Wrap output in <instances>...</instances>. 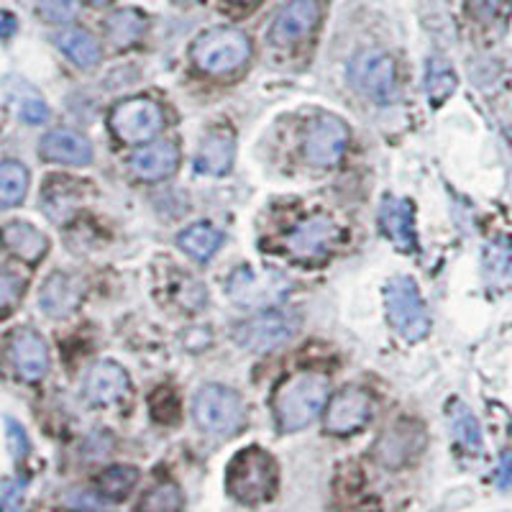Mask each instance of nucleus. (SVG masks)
<instances>
[{
	"mask_svg": "<svg viewBox=\"0 0 512 512\" xmlns=\"http://www.w3.org/2000/svg\"><path fill=\"white\" fill-rule=\"evenodd\" d=\"M420 448H423V431L418 425L402 420V423L392 425L390 431L384 433L377 446V456L382 464L402 466L408 464L413 456H418Z\"/></svg>",
	"mask_w": 512,
	"mask_h": 512,
	"instance_id": "nucleus-19",
	"label": "nucleus"
},
{
	"mask_svg": "<svg viewBox=\"0 0 512 512\" xmlns=\"http://www.w3.org/2000/svg\"><path fill=\"white\" fill-rule=\"evenodd\" d=\"M146 18L136 8H126V11H116L108 21H105V34L116 47H131L144 36Z\"/></svg>",
	"mask_w": 512,
	"mask_h": 512,
	"instance_id": "nucleus-25",
	"label": "nucleus"
},
{
	"mask_svg": "<svg viewBox=\"0 0 512 512\" xmlns=\"http://www.w3.org/2000/svg\"><path fill=\"white\" fill-rule=\"evenodd\" d=\"M0 244L6 246L13 256L18 259H24V262H39L41 256L47 254L49 241L47 236L34 228L31 223L24 221H13L6 223V226L0 228Z\"/></svg>",
	"mask_w": 512,
	"mask_h": 512,
	"instance_id": "nucleus-21",
	"label": "nucleus"
},
{
	"mask_svg": "<svg viewBox=\"0 0 512 512\" xmlns=\"http://www.w3.org/2000/svg\"><path fill=\"white\" fill-rule=\"evenodd\" d=\"M13 367H16L18 377L26 382H39L44 374L49 372V349L44 344V338L31 328H18L11 336V346H8Z\"/></svg>",
	"mask_w": 512,
	"mask_h": 512,
	"instance_id": "nucleus-13",
	"label": "nucleus"
},
{
	"mask_svg": "<svg viewBox=\"0 0 512 512\" xmlns=\"http://www.w3.org/2000/svg\"><path fill=\"white\" fill-rule=\"evenodd\" d=\"M456 90V75L443 59H431L428 64V95H431L433 105L443 103L454 95Z\"/></svg>",
	"mask_w": 512,
	"mask_h": 512,
	"instance_id": "nucleus-31",
	"label": "nucleus"
},
{
	"mask_svg": "<svg viewBox=\"0 0 512 512\" xmlns=\"http://www.w3.org/2000/svg\"><path fill=\"white\" fill-rule=\"evenodd\" d=\"M180 3H187V0H180Z\"/></svg>",
	"mask_w": 512,
	"mask_h": 512,
	"instance_id": "nucleus-40",
	"label": "nucleus"
},
{
	"mask_svg": "<svg viewBox=\"0 0 512 512\" xmlns=\"http://www.w3.org/2000/svg\"><path fill=\"white\" fill-rule=\"evenodd\" d=\"M318 18V0H290L274 18L272 29H269V41L277 47H292L318 26Z\"/></svg>",
	"mask_w": 512,
	"mask_h": 512,
	"instance_id": "nucleus-11",
	"label": "nucleus"
},
{
	"mask_svg": "<svg viewBox=\"0 0 512 512\" xmlns=\"http://www.w3.org/2000/svg\"><path fill=\"white\" fill-rule=\"evenodd\" d=\"M336 239H338L336 223L318 216L300 223V226L287 236V249H290L295 256H300V259H320V256H326V251L331 249Z\"/></svg>",
	"mask_w": 512,
	"mask_h": 512,
	"instance_id": "nucleus-15",
	"label": "nucleus"
},
{
	"mask_svg": "<svg viewBox=\"0 0 512 512\" xmlns=\"http://www.w3.org/2000/svg\"><path fill=\"white\" fill-rule=\"evenodd\" d=\"M236 154V141L228 131H213L198 152V169L205 175H226Z\"/></svg>",
	"mask_w": 512,
	"mask_h": 512,
	"instance_id": "nucleus-22",
	"label": "nucleus"
},
{
	"mask_svg": "<svg viewBox=\"0 0 512 512\" xmlns=\"http://www.w3.org/2000/svg\"><path fill=\"white\" fill-rule=\"evenodd\" d=\"M39 11L52 24H70L77 18V0H39Z\"/></svg>",
	"mask_w": 512,
	"mask_h": 512,
	"instance_id": "nucleus-32",
	"label": "nucleus"
},
{
	"mask_svg": "<svg viewBox=\"0 0 512 512\" xmlns=\"http://www.w3.org/2000/svg\"><path fill=\"white\" fill-rule=\"evenodd\" d=\"M297 331V320L292 315L285 313H262L256 318L244 320L239 328H236V344L246 351H254V354H264V351L280 349L282 344H287Z\"/></svg>",
	"mask_w": 512,
	"mask_h": 512,
	"instance_id": "nucleus-8",
	"label": "nucleus"
},
{
	"mask_svg": "<svg viewBox=\"0 0 512 512\" xmlns=\"http://www.w3.org/2000/svg\"><path fill=\"white\" fill-rule=\"evenodd\" d=\"M195 420L205 433L213 436H231L244 423V402H241L239 392H233L231 387L223 384H208L195 397Z\"/></svg>",
	"mask_w": 512,
	"mask_h": 512,
	"instance_id": "nucleus-4",
	"label": "nucleus"
},
{
	"mask_svg": "<svg viewBox=\"0 0 512 512\" xmlns=\"http://www.w3.org/2000/svg\"><path fill=\"white\" fill-rule=\"evenodd\" d=\"M228 292L244 308H264V305L280 303L287 295V282L277 272H251V269H239L231 277Z\"/></svg>",
	"mask_w": 512,
	"mask_h": 512,
	"instance_id": "nucleus-10",
	"label": "nucleus"
},
{
	"mask_svg": "<svg viewBox=\"0 0 512 512\" xmlns=\"http://www.w3.org/2000/svg\"><path fill=\"white\" fill-rule=\"evenodd\" d=\"M108 123L123 144H146L162 131L164 116L152 98H128L113 108Z\"/></svg>",
	"mask_w": 512,
	"mask_h": 512,
	"instance_id": "nucleus-7",
	"label": "nucleus"
},
{
	"mask_svg": "<svg viewBox=\"0 0 512 512\" xmlns=\"http://www.w3.org/2000/svg\"><path fill=\"white\" fill-rule=\"evenodd\" d=\"M177 244L185 254H190L192 259L198 262H208L210 256L216 254L223 244V233L218 228H213L210 223H195V226L185 228V231L177 236Z\"/></svg>",
	"mask_w": 512,
	"mask_h": 512,
	"instance_id": "nucleus-24",
	"label": "nucleus"
},
{
	"mask_svg": "<svg viewBox=\"0 0 512 512\" xmlns=\"http://www.w3.org/2000/svg\"><path fill=\"white\" fill-rule=\"evenodd\" d=\"M277 489V464L264 448H244L228 464V492L244 505H262Z\"/></svg>",
	"mask_w": 512,
	"mask_h": 512,
	"instance_id": "nucleus-2",
	"label": "nucleus"
},
{
	"mask_svg": "<svg viewBox=\"0 0 512 512\" xmlns=\"http://www.w3.org/2000/svg\"><path fill=\"white\" fill-rule=\"evenodd\" d=\"M448 418H451V431L454 438L466 448V451H482V428H479V420L474 418V413L466 408L464 402L454 400L448 405Z\"/></svg>",
	"mask_w": 512,
	"mask_h": 512,
	"instance_id": "nucleus-26",
	"label": "nucleus"
},
{
	"mask_svg": "<svg viewBox=\"0 0 512 512\" xmlns=\"http://www.w3.org/2000/svg\"><path fill=\"white\" fill-rule=\"evenodd\" d=\"M21 292H24V282L18 280L16 274L0 272V310H11Z\"/></svg>",
	"mask_w": 512,
	"mask_h": 512,
	"instance_id": "nucleus-34",
	"label": "nucleus"
},
{
	"mask_svg": "<svg viewBox=\"0 0 512 512\" xmlns=\"http://www.w3.org/2000/svg\"><path fill=\"white\" fill-rule=\"evenodd\" d=\"M379 218H382V228L390 236L392 244L400 246L402 251H413L418 246V236H415V208L410 200L384 198Z\"/></svg>",
	"mask_w": 512,
	"mask_h": 512,
	"instance_id": "nucleus-20",
	"label": "nucleus"
},
{
	"mask_svg": "<svg viewBox=\"0 0 512 512\" xmlns=\"http://www.w3.org/2000/svg\"><path fill=\"white\" fill-rule=\"evenodd\" d=\"M57 47L62 49L77 67L82 70H93L95 64L103 59V49H100L98 39L93 34L82 29H64L57 34Z\"/></svg>",
	"mask_w": 512,
	"mask_h": 512,
	"instance_id": "nucleus-23",
	"label": "nucleus"
},
{
	"mask_svg": "<svg viewBox=\"0 0 512 512\" xmlns=\"http://www.w3.org/2000/svg\"><path fill=\"white\" fill-rule=\"evenodd\" d=\"M29 190V169L21 162H0V210L16 208Z\"/></svg>",
	"mask_w": 512,
	"mask_h": 512,
	"instance_id": "nucleus-28",
	"label": "nucleus"
},
{
	"mask_svg": "<svg viewBox=\"0 0 512 512\" xmlns=\"http://www.w3.org/2000/svg\"><path fill=\"white\" fill-rule=\"evenodd\" d=\"M26 482L24 479H11L0 487V512H18L24 502Z\"/></svg>",
	"mask_w": 512,
	"mask_h": 512,
	"instance_id": "nucleus-33",
	"label": "nucleus"
},
{
	"mask_svg": "<svg viewBox=\"0 0 512 512\" xmlns=\"http://www.w3.org/2000/svg\"><path fill=\"white\" fill-rule=\"evenodd\" d=\"M251 54V44L244 31L231 29V26H218V29L203 31L192 41L190 57L195 67L208 75H228L244 67Z\"/></svg>",
	"mask_w": 512,
	"mask_h": 512,
	"instance_id": "nucleus-3",
	"label": "nucleus"
},
{
	"mask_svg": "<svg viewBox=\"0 0 512 512\" xmlns=\"http://www.w3.org/2000/svg\"><path fill=\"white\" fill-rule=\"evenodd\" d=\"M351 80L356 82L361 93L379 105L395 103L397 93H400L395 62L390 54L379 52V49H364L351 59Z\"/></svg>",
	"mask_w": 512,
	"mask_h": 512,
	"instance_id": "nucleus-6",
	"label": "nucleus"
},
{
	"mask_svg": "<svg viewBox=\"0 0 512 512\" xmlns=\"http://www.w3.org/2000/svg\"><path fill=\"white\" fill-rule=\"evenodd\" d=\"M233 3H254V0H233Z\"/></svg>",
	"mask_w": 512,
	"mask_h": 512,
	"instance_id": "nucleus-39",
	"label": "nucleus"
},
{
	"mask_svg": "<svg viewBox=\"0 0 512 512\" xmlns=\"http://www.w3.org/2000/svg\"><path fill=\"white\" fill-rule=\"evenodd\" d=\"M328 377L318 372H303L285 379L274 392V415L285 433L303 431L313 423L328 402Z\"/></svg>",
	"mask_w": 512,
	"mask_h": 512,
	"instance_id": "nucleus-1",
	"label": "nucleus"
},
{
	"mask_svg": "<svg viewBox=\"0 0 512 512\" xmlns=\"http://www.w3.org/2000/svg\"><path fill=\"white\" fill-rule=\"evenodd\" d=\"M177 167H180V149L172 141H154L131 157L134 175L146 182H159L164 177L175 175Z\"/></svg>",
	"mask_w": 512,
	"mask_h": 512,
	"instance_id": "nucleus-18",
	"label": "nucleus"
},
{
	"mask_svg": "<svg viewBox=\"0 0 512 512\" xmlns=\"http://www.w3.org/2000/svg\"><path fill=\"white\" fill-rule=\"evenodd\" d=\"M85 3H90V6H108L113 0H85Z\"/></svg>",
	"mask_w": 512,
	"mask_h": 512,
	"instance_id": "nucleus-38",
	"label": "nucleus"
},
{
	"mask_svg": "<svg viewBox=\"0 0 512 512\" xmlns=\"http://www.w3.org/2000/svg\"><path fill=\"white\" fill-rule=\"evenodd\" d=\"M128 392V374L116 361H98L85 377V397L93 405H111Z\"/></svg>",
	"mask_w": 512,
	"mask_h": 512,
	"instance_id": "nucleus-17",
	"label": "nucleus"
},
{
	"mask_svg": "<svg viewBox=\"0 0 512 512\" xmlns=\"http://www.w3.org/2000/svg\"><path fill=\"white\" fill-rule=\"evenodd\" d=\"M136 512H182V492L177 484L162 482L141 497Z\"/></svg>",
	"mask_w": 512,
	"mask_h": 512,
	"instance_id": "nucleus-30",
	"label": "nucleus"
},
{
	"mask_svg": "<svg viewBox=\"0 0 512 512\" xmlns=\"http://www.w3.org/2000/svg\"><path fill=\"white\" fill-rule=\"evenodd\" d=\"M497 484L505 489H512V451L502 454L500 466H497Z\"/></svg>",
	"mask_w": 512,
	"mask_h": 512,
	"instance_id": "nucleus-36",
	"label": "nucleus"
},
{
	"mask_svg": "<svg viewBox=\"0 0 512 512\" xmlns=\"http://www.w3.org/2000/svg\"><path fill=\"white\" fill-rule=\"evenodd\" d=\"M39 152L49 162L70 164V167H85V164L93 162V144L82 134H77V131H70V128L49 131L41 139Z\"/></svg>",
	"mask_w": 512,
	"mask_h": 512,
	"instance_id": "nucleus-14",
	"label": "nucleus"
},
{
	"mask_svg": "<svg viewBox=\"0 0 512 512\" xmlns=\"http://www.w3.org/2000/svg\"><path fill=\"white\" fill-rule=\"evenodd\" d=\"M82 295H85V287H82L77 277L57 272L41 287L39 305L52 318H67V315H72L80 308Z\"/></svg>",
	"mask_w": 512,
	"mask_h": 512,
	"instance_id": "nucleus-16",
	"label": "nucleus"
},
{
	"mask_svg": "<svg viewBox=\"0 0 512 512\" xmlns=\"http://www.w3.org/2000/svg\"><path fill=\"white\" fill-rule=\"evenodd\" d=\"M387 313H390L392 326L408 341H420L431 331V318L425 310L423 297H420L418 285L410 277H395L387 285Z\"/></svg>",
	"mask_w": 512,
	"mask_h": 512,
	"instance_id": "nucleus-5",
	"label": "nucleus"
},
{
	"mask_svg": "<svg viewBox=\"0 0 512 512\" xmlns=\"http://www.w3.org/2000/svg\"><path fill=\"white\" fill-rule=\"evenodd\" d=\"M8 98H11L13 111L18 113V118L26 123H44L49 118L47 103L41 100V95L36 90H31L26 82H8Z\"/></svg>",
	"mask_w": 512,
	"mask_h": 512,
	"instance_id": "nucleus-27",
	"label": "nucleus"
},
{
	"mask_svg": "<svg viewBox=\"0 0 512 512\" xmlns=\"http://www.w3.org/2000/svg\"><path fill=\"white\" fill-rule=\"evenodd\" d=\"M16 31V18L11 13L0 11V36H11Z\"/></svg>",
	"mask_w": 512,
	"mask_h": 512,
	"instance_id": "nucleus-37",
	"label": "nucleus"
},
{
	"mask_svg": "<svg viewBox=\"0 0 512 512\" xmlns=\"http://www.w3.org/2000/svg\"><path fill=\"white\" fill-rule=\"evenodd\" d=\"M8 428V441H11V454L13 459H24L26 451H29V441H26V433L21 425H16L13 420L6 423Z\"/></svg>",
	"mask_w": 512,
	"mask_h": 512,
	"instance_id": "nucleus-35",
	"label": "nucleus"
},
{
	"mask_svg": "<svg viewBox=\"0 0 512 512\" xmlns=\"http://www.w3.org/2000/svg\"><path fill=\"white\" fill-rule=\"evenodd\" d=\"M349 146V126L336 116H320L305 139V159L315 167H336Z\"/></svg>",
	"mask_w": 512,
	"mask_h": 512,
	"instance_id": "nucleus-9",
	"label": "nucleus"
},
{
	"mask_svg": "<svg viewBox=\"0 0 512 512\" xmlns=\"http://www.w3.org/2000/svg\"><path fill=\"white\" fill-rule=\"evenodd\" d=\"M369 415H372V400L367 392L349 387V390L338 392L328 405L326 428L328 433H336V436H349L367 425Z\"/></svg>",
	"mask_w": 512,
	"mask_h": 512,
	"instance_id": "nucleus-12",
	"label": "nucleus"
},
{
	"mask_svg": "<svg viewBox=\"0 0 512 512\" xmlns=\"http://www.w3.org/2000/svg\"><path fill=\"white\" fill-rule=\"evenodd\" d=\"M139 472L134 466H111L98 477V492L105 500H123L134 489Z\"/></svg>",
	"mask_w": 512,
	"mask_h": 512,
	"instance_id": "nucleus-29",
	"label": "nucleus"
}]
</instances>
